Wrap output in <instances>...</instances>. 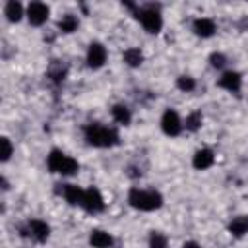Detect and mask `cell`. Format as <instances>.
I'll return each instance as SVG.
<instances>
[{"instance_id":"1","label":"cell","mask_w":248,"mask_h":248,"mask_svg":"<svg viewBox=\"0 0 248 248\" xmlns=\"http://www.w3.org/2000/svg\"><path fill=\"white\" fill-rule=\"evenodd\" d=\"M83 136H85L87 143L93 147H114L120 141L118 132L114 128H108V126L99 124V122L87 124L83 128Z\"/></svg>"},{"instance_id":"2","label":"cell","mask_w":248,"mask_h":248,"mask_svg":"<svg viewBox=\"0 0 248 248\" xmlns=\"http://www.w3.org/2000/svg\"><path fill=\"white\" fill-rule=\"evenodd\" d=\"M128 203L134 209H140V211H155L163 205V196L157 190L132 188L128 192Z\"/></svg>"},{"instance_id":"3","label":"cell","mask_w":248,"mask_h":248,"mask_svg":"<svg viewBox=\"0 0 248 248\" xmlns=\"http://www.w3.org/2000/svg\"><path fill=\"white\" fill-rule=\"evenodd\" d=\"M46 167L50 172H58V174H64V176H72L78 172L79 165L76 159H72L70 155L62 153L60 149H52L46 157Z\"/></svg>"},{"instance_id":"4","label":"cell","mask_w":248,"mask_h":248,"mask_svg":"<svg viewBox=\"0 0 248 248\" xmlns=\"http://www.w3.org/2000/svg\"><path fill=\"white\" fill-rule=\"evenodd\" d=\"M134 14H136V17L140 19V23L143 25V29L147 33H159L161 31L163 17L159 14V6L149 4V6H143V8H136Z\"/></svg>"},{"instance_id":"5","label":"cell","mask_w":248,"mask_h":248,"mask_svg":"<svg viewBox=\"0 0 248 248\" xmlns=\"http://www.w3.org/2000/svg\"><path fill=\"white\" fill-rule=\"evenodd\" d=\"M48 234H50V227L41 219H31L27 221L25 227H21V236L33 238L35 242H46Z\"/></svg>"},{"instance_id":"6","label":"cell","mask_w":248,"mask_h":248,"mask_svg":"<svg viewBox=\"0 0 248 248\" xmlns=\"http://www.w3.org/2000/svg\"><path fill=\"white\" fill-rule=\"evenodd\" d=\"M79 207H83L87 213H101L105 209V200H103L101 192L91 186V188L83 190V198H81Z\"/></svg>"},{"instance_id":"7","label":"cell","mask_w":248,"mask_h":248,"mask_svg":"<svg viewBox=\"0 0 248 248\" xmlns=\"http://www.w3.org/2000/svg\"><path fill=\"white\" fill-rule=\"evenodd\" d=\"M182 120H180V116H178V112L176 110H172V108H167L165 112H163V116H161V128H163V132L167 134V136H170V138H174V136H178L180 132H182Z\"/></svg>"},{"instance_id":"8","label":"cell","mask_w":248,"mask_h":248,"mask_svg":"<svg viewBox=\"0 0 248 248\" xmlns=\"http://www.w3.org/2000/svg\"><path fill=\"white\" fill-rule=\"evenodd\" d=\"M48 14H50V10H48V6L43 4V2H31V4L27 6V19H29V23L35 25V27L43 25V23L48 19Z\"/></svg>"},{"instance_id":"9","label":"cell","mask_w":248,"mask_h":248,"mask_svg":"<svg viewBox=\"0 0 248 248\" xmlns=\"http://www.w3.org/2000/svg\"><path fill=\"white\" fill-rule=\"evenodd\" d=\"M105 62H107V48L101 43H91L87 48V66L101 68Z\"/></svg>"},{"instance_id":"10","label":"cell","mask_w":248,"mask_h":248,"mask_svg":"<svg viewBox=\"0 0 248 248\" xmlns=\"http://www.w3.org/2000/svg\"><path fill=\"white\" fill-rule=\"evenodd\" d=\"M217 85L223 87V89H227V91H231V93H238L240 87H242V76L238 72H232V70L231 72H225L219 78Z\"/></svg>"},{"instance_id":"11","label":"cell","mask_w":248,"mask_h":248,"mask_svg":"<svg viewBox=\"0 0 248 248\" xmlns=\"http://www.w3.org/2000/svg\"><path fill=\"white\" fill-rule=\"evenodd\" d=\"M58 192L64 196V200L70 205H81V198H83V190L76 184H58Z\"/></svg>"},{"instance_id":"12","label":"cell","mask_w":248,"mask_h":248,"mask_svg":"<svg viewBox=\"0 0 248 248\" xmlns=\"http://www.w3.org/2000/svg\"><path fill=\"white\" fill-rule=\"evenodd\" d=\"M192 29H194V33H196L198 37L207 39V37H211V35L215 33V21L209 19V17H198V19L192 23Z\"/></svg>"},{"instance_id":"13","label":"cell","mask_w":248,"mask_h":248,"mask_svg":"<svg viewBox=\"0 0 248 248\" xmlns=\"http://www.w3.org/2000/svg\"><path fill=\"white\" fill-rule=\"evenodd\" d=\"M213 161H215V155H213L211 149H198L194 159H192V165L198 170H205V169H209L213 165Z\"/></svg>"},{"instance_id":"14","label":"cell","mask_w":248,"mask_h":248,"mask_svg":"<svg viewBox=\"0 0 248 248\" xmlns=\"http://www.w3.org/2000/svg\"><path fill=\"white\" fill-rule=\"evenodd\" d=\"M89 244H91L93 248H110V246L114 244V240H112V236H110L108 232L95 229V231H91V234H89Z\"/></svg>"},{"instance_id":"15","label":"cell","mask_w":248,"mask_h":248,"mask_svg":"<svg viewBox=\"0 0 248 248\" xmlns=\"http://www.w3.org/2000/svg\"><path fill=\"white\" fill-rule=\"evenodd\" d=\"M4 14H6L8 21L16 23V21H19L21 16H23V6H21L17 0H10V2L6 4V8H4Z\"/></svg>"},{"instance_id":"16","label":"cell","mask_w":248,"mask_h":248,"mask_svg":"<svg viewBox=\"0 0 248 248\" xmlns=\"http://www.w3.org/2000/svg\"><path fill=\"white\" fill-rule=\"evenodd\" d=\"M229 232L232 236H244L248 232V217H234L231 223H229Z\"/></svg>"},{"instance_id":"17","label":"cell","mask_w":248,"mask_h":248,"mask_svg":"<svg viewBox=\"0 0 248 248\" xmlns=\"http://www.w3.org/2000/svg\"><path fill=\"white\" fill-rule=\"evenodd\" d=\"M66 74H68V68L62 64V62H52L50 68H48V78L54 81V83H62L66 79Z\"/></svg>"},{"instance_id":"18","label":"cell","mask_w":248,"mask_h":248,"mask_svg":"<svg viewBox=\"0 0 248 248\" xmlns=\"http://www.w3.org/2000/svg\"><path fill=\"white\" fill-rule=\"evenodd\" d=\"M112 118H114L118 124L128 126L130 120H132V112H130V108H128L126 105H114V107H112Z\"/></svg>"},{"instance_id":"19","label":"cell","mask_w":248,"mask_h":248,"mask_svg":"<svg viewBox=\"0 0 248 248\" xmlns=\"http://www.w3.org/2000/svg\"><path fill=\"white\" fill-rule=\"evenodd\" d=\"M78 25H79V21H78V17L72 16V14L62 16L60 21H58V29H60L62 33H74V31L78 29Z\"/></svg>"},{"instance_id":"20","label":"cell","mask_w":248,"mask_h":248,"mask_svg":"<svg viewBox=\"0 0 248 248\" xmlns=\"http://www.w3.org/2000/svg\"><path fill=\"white\" fill-rule=\"evenodd\" d=\"M124 62L130 66V68H138L141 62H143V54L140 48H128L124 50Z\"/></svg>"},{"instance_id":"21","label":"cell","mask_w":248,"mask_h":248,"mask_svg":"<svg viewBox=\"0 0 248 248\" xmlns=\"http://www.w3.org/2000/svg\"><path fill=\"white\" fill-rule=\"evenodd\" d=\"M200 126H202V112H200V110L190 112V114L186 116V130H190V132H198Z\"/></svg>"},{"instance_id":"22","label":"cell","mask_w":248,"mask_h":248,"mask_svg":"<svg viewBox=\"0 0 248 248\" xmlns=\"http://www.w3.org/2000/svg\"><path fill=\"white\" fill-rule=\"evenodd\" d=\"M149 248H169V242H167V236L159 231H153L149 234Z\"/></svg>"},{"instance_id":"23","label":"cell","mask_w":248,"mask_h":248,"mask_svg":"<svg viewBox=\"0 0 248 248\" xmlns=\"http://www.w3.org/2000/svg\"><path fill=\"white\" fill-rule=\"evenodd\" d=\"M176 87L180 89V91H194L196 89V81H194V78H190V76H180L178 79H176Z\"/></svg>"},{"instance_id":"24","label":"cell","mask_w":248,"mask_h":248,"mask_svg":"<svg viewBox=\"0 0 248 248\" xmlns=\"http://www.w3.org/2000/svg\"><path fill=\"white\" fill-rule=\"evenodd\" d=\"M0 143H2V153H0L2 157H0V159H2L4 163H6V161H10V157H12V151H14V147H12V141H10L8 138H2V140H0Z\"/></svg>"},{"instance_id":"25","label":"cell","mask_w":248,"mask_h":248,"mask_svg":"<svg viewBox=\"0 0 248 248\" xmlns=\"http://www.w3.org/2000/svg\"><path fill=\"white\" fill-rule=\"evenodd\" d=\"M209 64H211L213 68H223V66L227 64V58H225V54H221V52H213V54L209 56Z\"/></svg>"},{"instance_id":"26","label":"cell","mask_w":248,"mask_h":248,"mask_svg":"<svg viewBox=\"0 0 248 248\" xmlns=\"http://www.w3.org/2000/svg\"><path fill=\"white\" fill-rule=\"evenodd\" d=\"M182 248H202L198 242H194V240H188V242H184V246Z\"/></svg>"}]
</instances>
